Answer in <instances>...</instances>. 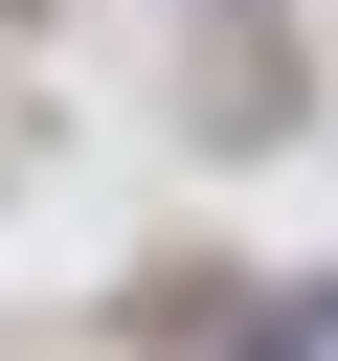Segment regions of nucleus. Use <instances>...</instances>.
<instances>
[{"label":"nucleus","mask_w":338,"mask_h":361,"mask_svg":"<svg viewBox=\"0 0 338 361\" xmlns=\"http://www.w3.org/2000/svg\"><path fill=\"white\" fill-rule=\"evenodd\" d=\"M225 361H315V338H293V316H248V338H225Z\"/></svg>","instance_id":"obj_1"},{"label":"nucleus","mask_w":338,"mask_h":361,"mask_svg":"<svg viewBox=\"0 0 338 361\" xmlns=\"http://www.w3.org/2000/svg\"><path fill=\"white\" fill-rule=\"evenodd\" d=\"M293 338H315V361H338V271H315V316H293Z\"/></svg>","instance_id":"obj_2"}]
</instances>
